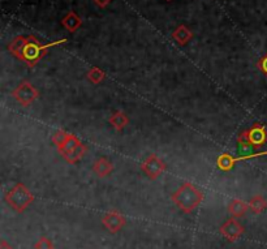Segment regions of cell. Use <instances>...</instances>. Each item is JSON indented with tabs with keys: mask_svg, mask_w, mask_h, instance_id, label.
I'll use <instances>...</instances> for the list:
<instances>
[{
	"mask_svg": "<svg viewBox=\"0 0 267 249\" xmlns=\"http://www.w3.org/2000/svg\"><path fill=\"white\" fill-rule=\"evenodd\" d=\"M128 118H126L125 114L123 113H115L114 115L110 118V123H111L112 127L116 129V131H121V129H124V128L128 125Z\"/></svg>",
	"mask_w": 267,
	"mask_h": 249,
	"instance_id": "13",
	"label": "cell"
},
{
	"mask_svg": "<svg viewBox=\"0 0 267 249\" xmlns=\"http://www.w3.org/2000/svg\"><path fill=\"white\" fill-rule=\"evenodd\" d=\"M94 2H95V3H97L99 7H106L107 4H109L110 2H111V0H94Z\"/></svg>",
	"mask_w": 267,
	"mask_h": 249,
	"instance_id": "21",
	"label": "cell"
},
{
	"mask_svg": "<svg viewBox=\"0 0 267 249\" xmlns=\"http://www.w3.org/2000/svg\"><path fill=\"white\" fill-rule=\"evenodd\" d=\"M13 97L22 106H29V104H32V102L36 101V98L38 97V92H37V89L32 84L25 81V82L20 84L17 89L13 92Z\"/></svg>",
	"mask_w": 267,
	"mask_h": 249,
	"instance_id": "5",
	"label": "cell"
},
{
	"mask_svg": "<svg viewBox=\"0 0 267 249\" xmlns=\"http://www.w3.org/2000/svg\"><path fill=\"white\" fill-rule=\"evenodd\" d=\"M88 78L93 84H99L100 81H102L103 78H104V73H103V72L100 71L99 68H93L88 73Z\"/></svg>",
	"mask_w": 267,
	"mask_h": 249,
	"instance_id": "18",
	"label": "cell"
},
{
	"mask_svg": "<svg viewBox=\"0 0 267 249\" xmlns=\"http://www.w3.org/2000/svg\"><path fill=\"white\" fill-rule=\"evenodd\" d=\"M192 37H193L192 32L189 29H186L185 26L177 27V29L173 32V39L179 42L180 45L188 43V42L192 39Z\"/></svg>",
	"mask_w": 267,
	"mask_h": 249,
	"instance_id": "12",
	"label": "cell"
},
{
	"mask_svg": "<svg viewBox=\"0 0 267 249\" xmlns=\"http://www.w3.org/2000/svg\"><path fill=\"white\" fill-rule=\"evenodd\" d=\"M54 143L58 146L60 154L69 163H77L85 154L86 148L76 136L69 134L64 131L56 132L54 134Z\"/></svg>",
	"mask_w": 267,
	"mask_h": 249,
	"instance_id": "2",
	"label": "cell"
},
{
	"mask_svg": "<svg viewBox=\"0 0 267 249\" xmlns=\"http://www.w3.org/2000/svg\"><path fill=\"white\" fill-rule=\"evenodd\" d=\"M112 170H114V166H112L111 162L109 159H106V158H99L94 163L95 174L98 176H100V178L109 176L112 172Z\"/></svg>",
	"mask_w": 267,
	"mask_h": 249,
	"instance_id": "10",
	"label": "cell"
},
{
	"mask_svg": "<svg viewBox=\"0 0 267 249\" xmlns=\"http://www.w3.org/2000/svg\"><path fill=\"white\" fill-rule=\"evenodd\" d=\"M173 201L185 213H191L192 210L198 206L202 202L203 196L201 190L197 189L192 184H184L175 195H173Z\"/></svg>",
	"mask_w": 267,
	"mask_h": 249,
	"instance_id": "3",
	"label": "cell"
},
{
	"mask_svg": "<svg viewBox=\"0 0 267 249\" xmlns=\"http://www.w3.org/2000/svg\"><path fill=\"white\" fill-rule=\"evenodd\" d=\"M125 223V219H124L123 216L118 213H110L104 216V219H103V225L106 226L107 229L110 231H119Z\"/></svg>",
	"mask_w": 267,
	"mask_h": 249,
	"instance_id": "8",
	"label": "cell"
},
{
	"mask_svg": "<svg viewBox=\"0 0 267 249\" xmlns=\"http://www.w3.org/2000/svg\"><path fill=\"white\" fill-rule=\"evenodd\" d=\"M7 201L17 211H22L33 202V195L22 184H17L7 193Z\"/></svg>",
	"mask_w": 267,
	"mask_h": 249,
	"instance_id": "4",
	"label": "cell"
},
{
	"mask_svg": "<svg viewBox=\"0 0 267 249\" xmlns=\"http://www.w3.org/2000/svg\"><path fill=\"white\" fill-rule=\"evenodd\" d=\"M64 42H67V39L54 42L50 45L41 46L34 37H26V38L25 37H17L11 42L9 51L18 59L25 60L29 66H34L44 53L47 52L48 48L60 45V43H64Z\"/></svg>",
	"mask_w": 267,
	"mask_h": 249,
	"instance_id": "1",
	"label": "cell"
},
{
	"mask_svg": "<svg viewBox=\"0 0 267 249\" xmlns=\"http://www.w3.org/2000/svg\"><path fill=\"white\" fill-rule=\"evenodd\" d=\"M258 67H259V69H261V71L263 72V73L267 76V53H266V55H264L263 58H262L261 60H259Z\"/></svg>",
	"mask_w": 267,
	"mask_h": 249,
	"instance_id": "20",
	"label": "cell"
},
{
	"mask_svg": "<svg viewBox=\"0 0 267 249\" xmlns=\"http://www.w3.org/2000/svg\"><path fill=\"white\" fill-rule=\"evenodd\" d=\"M222 234L228 237L229 240H236L243 234V227L235 219H231L222 227Z\"/></svg>",
	"mask_w": 267,
	"mask_h": 249,
	"instance_id": "9",
	"label": "cell"
},
{
	"mask_svg": "<svg viewBox=\"0 0 267 249\" xmlns=\"http://www.w3.org/2000/svg\"><path fill=\"white\" fill-rule=\"evenodd\" d=\"M248 134H249V141L252 144L253 149L261 148L262 145L267 143V131L263 125L254 124L248 131Z\"/></svg>",
	"mask_w": 267,
	"mask_h": 249,
	"instance_id": "7",
	"label": "cell"
},
{
	"mask_svg": "<svg viewBox=\"0 0 267 249\" xmlns=\"http://www.w3.org/2000/svg\"><path fill=\"white\" fill-rule=\"evenodd\" d=\"M62 24L67 27L69 32H76L79 26H81V18L76 15L74 12H69L67 16H65L64 20L62 21Z\"/></svg>",
	"mask_w": 267,
	"mask_h": 249,
	"instance_id": "11",
	"label": "cell"
},
{
	"mask_svg": "<svg viewBox=\"0 0 267 249\" xmlns=\"http://www.w3.org/2000/svg\"><path fill=\"white\" fill-rule=\"evenodd\" d=\"M249 206H250V209L254 211V213H261V211H263L264 209H266L267 204H266V201H264L263 197L255 196L250 200Z\"/></svg>",
	"mask_w": 267,
	"mask_h": 249,
	"instance_id": "16",
	"label": "cell"
},
{
	"mask_svg": "<svg viewBox=\"0 0 267 249\" xmlns=\"http://www.w3.org/2000/svg\"><path fill=\"white\" fill-rule=\"evenodd\" d=\"M217 164H218V169L222 170V171H229V170H232V167L235 166V160H233V157H232V155L223 154L218 158Z\"/></svg>",
	"mask_w": 267,
	"mask_h": 249,
	"instance_id": "14",
	"label": "cell"
},
{
	"mask_svg": "<svg viewBox=\"0 0 267 249\" xmlns=\"http://www.w3.org/2000/svg\"><path fill=\"white\" fill-rule=\"evenodd\" d=\"M237 144H238V151H243V153H247V151H249L250 149L253 148L252 144H250L249 141V134H248V131L243 132V133L238 136Z\"/></svg>",
	"mask_w": 267,
	"mask_h": 249,
	"instance_id": "15",
	"label": "cell"
},
{
	"mask_svg": "<svg viewBox=\"0 0 267 249\" xmlns=\"http://www.w3.org/2000/svg\"><path fill=\"white\" fill-rule=\"evenodd\" d=\"M142 170L149 178L156 179L163 174V171L166 170V164L163 163V160L159 159L155 155H150L142 163Z\"/></svg>",
	"mask_w": 267,
	"mask_h": 249,
	"instance_id": "6",
	"label": "cell"
},
{
	"mask_svg": "<svg viewBox=\"0 0 267 249\" xmlns=\"http://www.w3.org/2000/svg\"><path fill=\"white\" fill-rule=\"evenodd\" d=\"M37 249H51V244L47 239H41L37 244Z\"/></svg>",
	"mask_w": 267,
	"mask_h": 249,
	"instance_id": "19",
	"label": "cell"
},
{
	"mask_svg": "<svg viewBox=\"0 0 267 249\" xmlns=\"http://www.w3.org/2000/svg\"><path fill=\"white\" fill-rule=\"evenodd\" d=\"M247 205L244 204L243 201H240V200H235V201L231 204V206H229V211L236 216L243 215V214L247 211Z\"/></svg>",
	"mask_w": 267,
	"mask_h": 249,
	"instance_id": "17",
	"label": "cell"
}]
</instances>
